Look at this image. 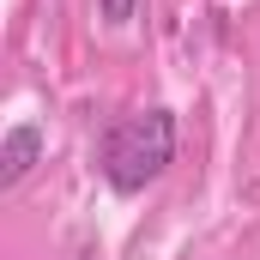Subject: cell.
Returning a JSON list of instances; mask_svg holds the SVG:
<instances>
[{
	"label": "cell",
	"instance_id": "1",
	"mask_svg": "<svg viewBox=\"0 0 260 260\" xmlns=\"http://www.w3.org/2000/svg\"><path fill=\"white\" fill-rule=\"evenodd\" d=\"M176 157V115L170 109H139L127 121H115L103 139V176L115 194H139L145 182H157Z\"/></svg>",
	"mask_w": 260,
	"mask_h": 260
},
{
	"label": "cell",
	"instance_id": "2",
	"mask_svg": "<svg viewBox=\"0 0 260 260\" xmlns=\"http://www.w3.org/2000/svg\"><path fill=\"white\" fill-rule=\"evenodd\" d=\"M37 157H43V133L30 127V121H18V127L6 133V145H0V188H12V182H24Z\"/></svg>",
	"mask_w": 260,
	"mask_h": 260
},
{
	"label": "cell",
	"instance_id": "3",
	"mask_svg": "<svg viewBox=\"0 0 260 260\" xmlns=\"http://www.w3.org/2000/svg\"><path fill=\"white\" fill-rule=\"evenodd\" d=\"M133 12H139V0H97V18L103 24H133Z\"/></svg>",
	"mask_w": 260,
	"mask_h": 260
}]
</instances>
